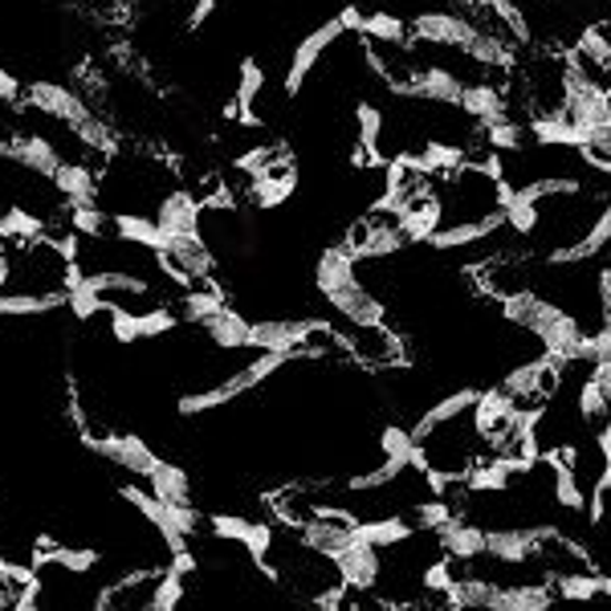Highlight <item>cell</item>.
<instances>
[{"mask_svg": "<svg viewBox=\"0 0 611 611\" xmlns=\"http://www.w3.org/2000/svg\"><path fill=\"white\" fill-rule=\"evenodd\" d=\"M298 355L302 350H262L250 367H241L237 375H228L225 384L208 387V391H187V396H180L175 408H180V416H200V413H213V408H225L228 399L245 396V391H253V387H262L269 375L286 371Z\"/></svg>", "mask_w": 611, "mask_h": 611, "instance_id": "cell-1", "label": "cell"}, {"mask_svg": "<svg viewBox=\"0 0 611 611\" xmlns=\"http://www.w3.org/2000/svg\"><path fill=\"white\" fill-rule=\"evenodd\" d=\"M155 257H160L163 274L180 286H196V282L213 277V250L204 245V233H172Z\"/></svg>", "mask_w": 611, "mask_h": 611, "instance_id": "cell-2", "label": "cell"}, {"mask_svg": "<svg viewBox=\"0 0 611 611\" xmlns=\"http://www.w3.org/2000/svg\"><path fill=\"white\" fill-rule=\"evenodd\" d=\"M554 538H559L554 526H498V530H486L481 554L506 562V567H518V562L534 559L538 550H547Z\"/></svg>", "mask_w": 611, "mask_h": 611, "instance_id": "cell-3", "label": "cell"}, {"mask_svg": "<svg viewBox=\"0 0 611 611\" xmlns=\"http://www.w3.org/2000/svg\"><path fill=\"white\" fill-rule=\"evenodd\" d=\"M330 323L326 318H262L250 330V347L257 350H302L310 347L314 335H326Z\"/></svg>", "mask_w": 611, "mask_h": 611, "instance_id": "cell-4", "label": "cell"}, {"mask_svg": "<svg viewBox=\"0 0 611 611\" xmlns=\"http://www.w3.org/2000/svg\"><path fill=\"white\" fill-rule=\"evenodd\" d=\"M330 567L338 571L343 587L350 595H367L379 587V574H384V562H379V547L363 542V538H350L347 547L330 554Z\"/></svg>", "mask_w": 611, "mask_h": 611, "instance_id": "cell-5", "label": "cell"}, {"mask_svg": "<svg viewBox=\"0 0 611 611\" xmlns=\"http://www.w3.org/2000/svg\"><path fill=\"white\" fill-rule=\"evenodd\" d=\"M26 102L45 119H58L62 126H70V131L82 126L86 119H94L90 102L78 90L62 86V82H33V86H26Z\"/></svg>", "mask_w": 611, "mask_h": 611, "instance_id": "cell-6", "label": "cell"}, {"mask_svg": "<svg viewBox=\"0 0 611 611\" xmlns=\"http://www.w3.org/2000/svg\"><path fill=\"white\" fill-rule=\"evenodd\" d=\"M477 33V21L465 13H420L413 21V38L425 41V45H440V50H465Z\"/></svg>", "mask_w": 611, "mask_h": 611, "instance_id": "cell-7", "label": "cell"}, {"mask_svg": "<svg viewBox=\"0 0 611 611\" xmlns=\"http://www.w3.org/2000/svg\"><path fill=\"white\" fill-rule=\"evenodd\" d=\"M522 404L513 396H506L501 387H489V391H477L473 408H469V416H473V432L481 440H489V445H498L506 432H510L513 425V413H518Z\"/></svg>", "mask_w": 611, "mask_h": 611, "instance_id": "cell-8", "label": "cell"}, {"mask_svg": "<svg viewBox=\"0 0 611 611\" xmlns=\"http://www.w3.org/2000/svg\"><path fill=\"white\" fill-rule=\"evenodd\" d=\"M338 38H343V26H338V21H326V26L310 29V33L294 45V62H289V70H286V94H298V90L306 86V78L314 74V65L323 62V53L330 50Z\"/></svg>", "mask_w": 611, "mask_h": 611, "instance_id": "cell-9", "label": "cell"}, {"mask_svg": "<svg viewBox=\"0 0 611 611\" xmlns=\"http://www.w3.org/2000/svg\"><path fill=\"white\" fill-rule=\"evenodd\" d=\"M90 452L106 457V461L119 465L131 477H147L160 465V457L151 452V445L143 437H90Z\"/></svg>", "mask_w": 611, "mask_h": 611, "instance_id": "cell-10", "label": "cell"}, {"mask_svg": "<svg viewBox=\"0 0 611 611\" xmlns=\"http://www.w3.org/2000/svg\"><path fill=\"white\" fill-rule=\"evenodd\" d=\"M119 498L131 506V510H139L143 518H147L155 530H160V538L167 542V550H187V534L180 530V522H175V513H172V506H163L151 489H139V486H123L119 489Z\"/></svg>", "mask_w": 611, "mask_h": 611, "instance_id": "cell-11", "label": "cell"}, {"mask_svg": "<svg viewBox=\"0 0 611 611\" xmlns=\"http://www.w3.org/2000/svg\"><path fill=\"white\" fill-rule=\"evenodd\" d=\"M0 155L21 163L26 172L41 175V180H53V172L62 167V151H58V143L45 139V135H38V131H33V135H17L13 143H4Z\"/></svg>", "mask_w": 611, "mask_h": 611, "instance_id": "cell-12", "label": "cell"}, {"mask_svg": "<svg viewBox=\"0 0 611 611\" xmlns=\"http://www.w3.org/2000/svg\"><path fill=\"white\" fill-rule=\"evenodd\" d=\"M498 228H506V216H501L498 208H489V213H481V216H469V221H452L449 228H437V233H432L425 245H428V250H440V253L465 250V245H477V241L493 237Z\"/></svg>", "mask_w": 611, "mask_h": 611, "instance_id": "cell-13", "label": "cell"}, {"mask_svg": "<svg viewBox=\"0 0 611 611\" xmlns=\"http://www.w3.org/2000/svg\"><path fill=\"white\" fill-rule=\"evenodd\" d=\"M562 306H554V302L542 298V294L530 289V286H518L501 298V314H506V323L522 326V330H530V335H538V330H542V326H547Z\"/></svg>", "mask_w": 611, "mask_h": 611, "instance_id": "cell-14", "label": "cell"}, {"mask_svg": "<svg viewBox=\"0 0 611 611\" xmlns=\"http://www.w3.org/2000/svg\"><path fill=\"white\" fill-rule=\"evenodd\" d=\"M326 302H330V306H335V314H343L350 326H379V323H387L384 302L375 298L367 286H359V282L330 289V294H326Z\"/></svg>", "mask_w": 611, "mask_h": 611, "instance_id": "cell-15", "label": "cell"}, {"mask_svg": "<svg viewBox=\"0 0 611 611\" xmlns=\"http://www.w3.org/2000/svg\"><path fill=\"white\" fill-rule=\"evenodd\" d=\"M196 571V559L187 554V550H175L172 554V567L155 579V587H151L147 595V611H175L180 603H184L187 595V574Z\"/></svg>", "mask_w": 611, "mask_h": 611, "instance_id": "cell-16", "label": "cell"}, {"mask_svg": "<svg viewBox=\"0 0 611 611\" xmlns=\"http://www.w3.org/2000/svg\"><path fill=\"white\" fill-rule=\"evenodd\" d=\"M200 216H204V204H200L187 187H172L167 196H160V208H155V225L172 237V233H200Z\"/></svg>", "mask_w": 611, "mask_h": 611, "instance_id": "cell-17", "label": "cell"}, {"mask_svg": "<svg viewBox=\"0 0 611 611\" xmlns=\"http://www.w3.org/2000/svg\"><path fill=\"white\" fill-rule=\"evenodd\" d=\"M461 78L452 74L449 65H420L413 70V99L437 102V106H457L461 99Z\"/></svg>", "mask_w": 611, "mask_h": 611, "instance_id": "cell-18", "label": "cell"}, {"mask_svg": "<svg viewBox=\"0 0 611 611\" xmlns=\"http://www.w3.org/2000/svg\"><path fill=\"white\" fill-rule=\"evenodd\" d=\"M526 135L534 139V143H542V147H574V151L587 147V131L574 126L562 111L534 114V119L526 123Z\"/></svg>", "mask_w": 611, "mask_h": 611, "instance_id": "cell-19", "label": "cell"}, {"mask_svg": "<svg viewBox=\"0 0 611 611\" xmlns=\"http://www.w3.org/2000/svg\"><path fill=\"white\" fill-rule=\"evenodd\" d=\"M204 335H208V343L213 347H221V350H245L250 347V330H253V323L245 318V314H237L233 306H221L216 314H208L204 318Z\"/></svg>", "mask_w": 611, "mask_h": 611, "instance_id": "cell-20", "label": "cell"}, {"mask_svg": "<svg viewBox=\"0 0 611 611\" xmlns=\"http://www.w3.org/2000/svg\"><path fill=\"white\" fill-rule=\"evenodd\" d=\"M457 106H461V111L469 114L473 123H481V126L498 123V119H506V114H510L501 86H489V82H465Z\"/></svg>", "mask_w": 611, "mask_h": 611, "instance_id": "cell-21", "label": "cell"}, {"mask_svg": "<svg viewBox=\"0 0 611 611\" xmlns=\"http://www.w3.org/2000/svg\"><path fill=\"white\" fill-rule=\"evenodd\" d=\"M314 282L323 294L338 286H350V282H359V257L347 250V245H326L318 265H314Z\"/></svg>", "mask_w": 611, "mask_h": 611, "instance_id": "cell-22", "label": "cell"}, {"mask_svg": "<svg viewBox=\"0 0 611 611\" xmlns=\"http://www.w3.org/2000/svg\"><path fill=\"white\" fill-rule=\"evenodd\" d=\"M554 608V587L542 579V583H513L493 591V603L489 611H547Z\"/></svg>", "mask_w": 611, "mask_h": 611, "instance_id": "cell-23", "label": "cell"}, {"mask_svg": "<svg viewBox=\"0 0 611 611\" xmlns=\"http://www.w3.org/2000/svg\"><path fill=\"white\" fill-rule=\"evenodd\" d=\"M608 408H611V359H595L591 375L579 387V416H583L587 425L591 420H608Z\"/></svg>", "mask_w": 611, "mask_h": 611, "instance_id": "cell-24", "label": "cell"}, {"mask_svg": "<svg viewBox=\"0 0 611 611\" xmlns=\"http://www.w3.org/2000/svg\"><path fill=\"white\" fill-rule=\"evenodd\" d=\"M611 241V208H599L595 225L587 228L583 237L574 241V245H567V250H550L547 262L550 265H574V262H587V257H599V253L608 250Z\"/></svg>", "mask_w": 611, "mask_h": 611, "instance_id": "cell-25", "label": "cell"}, {"mask_svg": "<svg viewBox=\"0 0 611 611\" xmlns=\"http://www.w3.org/2000/svg\"><path fill=\"white\" fill-rule=\"evenodd\" d=\"M547 583L554 587V599L562 603H579V599H595L611 591V579L603 571H554Z\"/></svg>", "mask_w": 611, "mask_h": 611, "instance_id": "cell-26", "label": "cell"}, {"mask_svg": "<svg viewBox=\"0 0 611 611\" xmlns=\"http://www.w3.org/2000/svg\"><path fill=\"white\" fill-rule=\"evenodd\" d=\"M440 547L449 559H461V562H473L481 559V547H486V530L473 522H461V518H449V522L437 530Z\"/></svg>", "mask_w": 611, "mask_h": 611, "instance_id": "cell-27", "label": "cell"}, {"mask_svg": "<svg viewBox=\"0 0 611 611\" xmlns=\"http://www.w3.org/2000/svg\"><path fill=\"white\" fill-rule=\"evenodd\" d=\"M53 187L65 196V204H90V200H99V175H94L90 163L62 160V167L53 172Z\"/></svg>", "mask_w": 611, "mask_h": 611, "instance_id": "cell-28", "label": "cell"}, {"mask_svg": "<svg viewBox=\"0 0 611 611\" xmlns=\"http://www.w3.org/2000/svg\"><path fill=\"white\" fill-rule=\"evenodd\" d=\"M147 489L163 506H192V477H187V469H180V465L172 461H160L151 469Z\"/></svg>", "mask_w": 611, "mask_h": 611, "instance_id": "cell-29", "label": "cell"}, {"mask_svg": "<svg viewBox=\"0 0 611 611\" xmlns=\"http://www.w3.org/2000/svg\"><path fill=\"white\" fill-rule=\"evenodd\" d=\"M262 90H265V70L257 58H245L241 62V74H237V119L245 126H257L262 119H257V99H262Z\"/></svg>", "mask_w": 611, "mask_h": 611, "instance_id": "cell-30", "label": "cell"}, {"mask_svg": "<svg viewBox=\"0 0 611 611\" xmlns=\"http://www.w3.org/2000/svg\"><path fill=\"white\" fill-rule=\"evenodd\" d=\"M65 306V289H29V294H0L4 318H26V314H50Z\"/></svg>", "mask_w": 611, "mask_h": 611, "instance_id": "cell-31", "label": "cell"}, {"mask_svg": "<svg viewBox=\"0 0 611 611\" xmlns=\"http://www.w3.org/2000/svg\"><path fill=\"white\" fill-rule=\"evenodd\" d=\"M114 233H119V241H126V245H139V250H151V253H160L163 241H167V233L155 225V216H139V213H114Z\"/></svg>", "mask_w": 611, "mask_h": 611, "instance_id": "cell-32", "label": "cell"}, {"mask_svg": "<svg viewBox=\"0 0 611 611\" xmlns=\"http://www.w3.org/2000/svg\"><path fill=\"white\" fill-rule=\"evenodd\" d=\"M413 534H416V526L404 522L399 513H387V518H371V522H359V518H355V538L371 542V547H399V542H408Z\"/></svg>", "mask_w": 611, "mask_h": 611, "instance_id": "cell-33", "label": "cell"}, {"mask_svg": "<svg viewBox=\"0 0 611 611\" xmlns=\"http://www.w3.org/2000/svg\"><path fill=\"white\" fill-rule=\"evenodd\" d=\"M359 38L375 41V45H408L413 26H408V21H399L396 13H363Z\"/></svg>", "mask_w": 611, "mask_h": 611, "instance_id": "cell-34", "label": "cell"}, {"mask_svg": "<svg viewBox=\"0 0 611 611\" xmlns=\"http://www.w3.org/2000/svg\"><path fill=\"white\" fill-rule=\"evenodd\" d=\"M355 126H359V151H367L371 163H384V151H379L387 131L384 111H379L375 102H359V106H355Z\"/></svg>", "mask_w": 611, "mask_h": 611, "instance_id": "cell-35", "label": "cell"}, {"mask_svg": "<svg viewBox=\"0 0 611 611\" xmlns=\"http://www.w3.org/2000/svg\"><path fill=\"white\" fill-rule=\"evenodd\" d=\"M225 306V289L216 286L213 277L208 282H196V286H187L184 302H180V310H184L187 323H204L208 314H216Z\"/></svg>", "mask_w": 611, "mask_h": 611, "instance_id": "cell-36", "label": "cell"}, {"mask_svg": "<svg viewBox=\"0 0 611 611\" xmlns=\"http://www.w3.org/2000/svg\"><path fill=\"white\" fill-rule=\"evenodd\" d=\"M45 562H58V567L70 574H86L99 567V550L94 547H50L45 554H33V567H45Z\"/></svg>", "mask_w": 611, "mask_h": 611, "instance_id": "cell-37", "label": "cell"}, {"mask_svg": "<svg viewBox=\"0 0 611 611\" xmlns=\"http://www.w3.org/2000/svg\"><path fill=\"white\" fill-rule=\"evenodd\" d=\"M510 477L513 469L501 457H493V461L477 465V469H465V486L473 489V493H501V489H510Z\"/></svg>", "mask_w": 611, "mask_h": 611, "instance_id": "cell-38", "label": "cell"}, {"mask_svg": "<svg viewBox=\"0 0 611 611\" xmlns=\"http://www.w3.org/2000/svg\"><path fill=\"white\" fill-rule=\"evenodd\" d=\"M574 58H579V62H591L599 74L608 78V70H611V41H608V33H603V26H587L583 33H579V50H574Z\"/></svg>", "mask_w": 611, "mask_h": 611, "instance_id": "cell-39", "label": "cell"}, {"mask_svg": "<svg viewBox=\"0 0 611 611\" xmlns=\"http://www.w3.org/2000/svg\"><path fill=\"white\" fill-rule=\"evenodd\" d=\"M554 465V506L571 513H583L587 506V493L579 486V473H574V465H562V461H550Z\"/></svg>", "mask_w": 611, "mask_h": 611, "instance_id": "cell-40", "label": "cell"}, {"mask_svg": "<svg viewBox=\"0 0 611 611\" xmlns=\"http://www.w3.org/2000/svg\"><path fill=\"white\" fill-rule=\"evenodd\" d=\"M526 139H530L526 135V123H518V119H510V114L486 126V147L501 151V155H506V151H522Z\"/></svg>", "mask_w": 611, "mask_h": 611, "instance_id": "cell-41", "label": "cell"}, {"mask_svg": "<svg viewBox=\"0 0 611 611\" xmlns=\"http://www.w3.org/2000/svg\"><path fill=\"white\" fill-rule=\"evenodd\" d=\"M379 449H384L387 461H396V465H404V469H413L416 437H413V432H408V428L387 425L384 432H379Z\"/></svg>", "mask_w": 611, "mask_h": 611, "instance_id": "cell-42", "label": "cell"}, {"mask_svg": "<svg viewBox=\"0 0 611 611\" xmlns=\"http://www.w3.org/2000/svg\"><path fill=\"white\" fill-rule=\"evenodd\" d=\"M65 306H70L78 318H90V314L106 310V298H102L99 289L90 286V277H74V282L65 286Z\"/></svg>", "mask_w": 611, "mask_h": 611, "instance_id": "cell-43", "label": "cell"}, {"mask_svg": "<svg viewBox=\"0 0 611 611\" xmlns=\"http://www.w3.org/2000/svg\"><path fill=\"white\" fill-rule=\"evenodd\" d=\"M538 375H542V359H538V363H522V367H513V371L506 375L498 387L506 391V396H513L518 404H522L526 396H538Z\"/></svg>", "mask_w": 611, "mask_h": 611, "instance_id": "cell-44", "label": "cell"}, {"mask_svg": "<svg viewBox=\"0 0 611 611\" xmlns=\"http://www.w3.org/2000/svg\"><path fill=\"white\" fill-rule=\"evenodd\" d=\"M416 163H420L428 175L432 172H457V167L465 163V151L452 147V143H437V139H432V143H425V155H420Z\"/></svg>", "mask_w": 611, "mask_h": 611, "instance_id": "cell-45", "label": "cell"}, {"mask_svg": "<svg viewBox=\"0 0 611 611\" xmlns=\"http://www.w3.org/2000/svg\"><path fill=\"white\" fill-rule=\"evenodd\" d=\"M501 216H506V228H513L518 237H530V233H538V225H542V213H538V204H526V200H513L501 208Z\"/></svg>", "mask_w": 611, "mask_h": 611, "instance_id": "cell-46", "label": "cell"}, {"mask_svg": "<svg viewBox=\"0 0 611 611\" xmlns=\"http://www.w3.org/2000/svg\"><path fill=\"white\" fill-rule=\"evenodd\" d=\"M0 237L9 241H38L41 237V221L26 208H9L0 216Z\"/></svg>", "mask_w": 611, "mask_h": 611, "instance_id": "cell-47", "label": "cell"}, {"mask_svg": "<svg viewBox=\"0 0 611 611\" xmlns=\"http://www.w3.org/2000/svg\"><path fill=\"white\" fill-rule=\"evenodd\" d=\"M70 225H74L78 237H102L106 216H102V208L94 200H90V204H70Z\"/></svg>", "mask_w": 611, "mask_h": 611, "instance_id": "cell-48", "label": "cell"}, {"mask_svg": "<svg viewBox=\"0 0 611 611\" xmlns=\"http://www.w3.org/2000/svg\"><path fill=\"white\" fill-rule=\"evenodd\" d=\"M106 314H111V335L123 343V347H131V343H143L139 338V314L135 310H123V306H106Z\"/></svg>", "mask_w": 611, "mask_h": 611, "instance_id": "cell-49", "label": "cell"}, {"mask_svg": "<svg viewBox=\"0 0 611 611\" xmlns=\"http://www.w3.org/2000/svg\"><path fill=\"white\" fill-rule=\"evenodd\" d=\"M449 518H452V510H449V506H445V501H420V506H416V530H425V534H437V530H440V526H445V522H449Z\"/></svg>", "mask_w": 611, "mask_h": 611, "instance_id": "cell-50", "label": "cell"}, {"mask_svg": "<svg viewBox=\"0 0 611 611\" xmlns=\"http://www.w3.org/2000/svg\"><path fill=\"white\" fill-rule=\"evenodd\" d=\"M241 547L250 550V559L262 567L265 559H269V550H274V526H265V522H253L250 526V534H245V542Z\"/></svg>", "mask_w": 611, "mask_h": 611, "instance_id": "cell-51", "label": "cell"}, {"mask_svg": "<svg viewBox=\"0 0 611 611\" xmlns=\"http://www.w3.org/2000/svg\"><path fill=\"white\" fill-rule=\"evenodd\" d=\"M180 323V314H172V310H143L139 314V338H160V335H167L172 326Z\"/></svg>", "mask_w": 611, "mask_h": 611, "instance_id": "cell-52", "label": "cell"}, {"mask_svg": "<svg viewBox=\"0 0 611 611\" xmlns=\"http://www.w3.org/2000/svg\"><path fill=\"white\" fill-rule=\"evenodd\" d=\"M250 518H237V513H216L213 518V534L221 538V542H245V534H250Z\"/></svg>", "mask_w": 611, "mask_h": 611, "instance_id": "cell-53", "label": "cell"}, {"mask_svg": "<svg viewBox=\"0 0 611 611\" xmlns=\"http://www.w3.org/2000/svg\"><path fill=\"white\" fill-rule=\"evenodd\" d=\"M452 579H457V574L449 571V562H432V567L425 571V591H428V595L445 599V595H449Z\"/></svg>", "mask_w": 611, "mask_h": 611, "instance_id": "cell-54", "label": "cell"}, {"mask_svg": "<svg viewBox=\"0 0 611 611\" xmlns=\"http://www.w3.org/2000/svg\"><path fill=\"white\" fill-rule=\"evenodd\" d=\"M21 102H26V86L9 70H0V106H21Z\"/></svg>", "mask_w": 611, "mask_h": 611, "instance_id": "cell-55", "label": "cell"}, {"mask_svg": "<svg viewBox=\"0 0 611 611\" xmlns=\"http://www.w3.org/2000/svg\"><path fill=\"white\" fill-rule=\"evenodd\" d=\"M595 289H599V323H611V269H599Z\"/></svg>", "mask_w": 611, "mask_h": 611, "instance_id": "cell-56", "label": "cell"}, {"mask_svg": "<svg viewBox=\"0 0 611 611\" xmlns=\"http://www.w3.org/2000/svg\"><path fill=\"white\" fill-rule=\"evenodd\" d=\"M213 17H216V0H196V4H192V13H187V26L204 29Z\"/></svg>", "mask_w": 611, "mask_h": 611, "instance_id": "cell-57", "label": "cell"}, {"mask_svg": "<svg viewBox=\"0 0 611 611\" xmlns=\"http://www.w3.org/2000/svg\"><path fill=\"white\" fill-rule=\"evenodd\" d=\"M335 21H338V26H343V33H359L363 9H359V4H347V9H343V13H338Z\"/></svg>", "mask_w": 611, "mask_h": 611, "instance_id": "cell-58", "label": "cell"}]
</instances>
